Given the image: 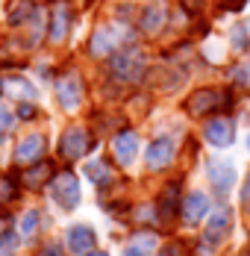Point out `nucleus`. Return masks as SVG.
I'll return each mask as SVG.
<instances>
[{
    "instance_id": "obj_1",
    "label": "nucleus",
    "mask_w": 250,
    "mask_h": 256,
    "mask_svg": "<svg viewBox=\"0 0 250 256\" xmlns=\"http://www.w3.org/2000/svg\"><path fill=\"white\" fill-rule=\"evenodd\" d=\"M109 74L121 82H138L148 74V59L138 48H124L109 56Z\"/></svg>"
},
{
    "instance_id": "obj_2",
    "label": "nucleus",
    "mask_w": 250,
    "mask_h": 256,
    "mask_svg": "<svg viewBox=\"0 0 250 256\" xmlns=\"http://www.w3.org/2000/svg\"><path fill=\"white\" fill-rule=\"evenodd\" d=\"M224 106H230V92H224V88H198L194 94H188L186 112L194 115V118H203V115L221 112Z\"/></svg>"
},
{
    "instance_id": "obj_3",
    "label": "nucleus",
    "mask_w": 250,
    "mask_h": 256,
    "mask_svg": "<svg viewBox=\"0 0 250 256\" xmlns=\"http://www.w3.org/2000/svg\"><path fill=\"white\" fill-rule=\"evenodd\" d=\"M92 150V132L86 127H68L59 138V156L68 159V162H76Z\"/></svg>"
},
{
    "instance_id": "obj_4",
    "label": "nucleus",
    "mask_w": 250,
    "mask_h": 256,
    "mask_svg": "<svg viewBox=\"0 0 250 256\" xmlns=\"http://www.w3.org/2000/svg\"><path fill=\"white\" fill-rule=\"evenodd\" d=\"M50 192H53V200L62 206L65 212H71L80 206V182L71 171H62L50 180Z\"/></svg>"
},
{
    "instance_id": "obj_5",
    "label": "nucleus",
    "mask_w": 250,
    "mask_h": 256,
    "mask_svg": "<svg viewBox=\"0 0 250 256\" xmlns=\"http://www.w3.org/2000/svg\"><path fill=\"white\" fill-rule=\"evenodd\" d=\"M56 98H59V106L65 112L80 109V103H82V80H80L76 71H68V74L59 77V82H56Z\"/></svg>"
},
{
    "instance_id": "obj_6",
    "label": "nucleus",
    "mask_w": 250,
    "mask_h": 256,
    "mask_svg": "<svg viewBox=\"0 0 250 256\" xmlns=\"http://www.w3.org/2000/svg\"><path fill=\"white\" fill-rule=\"evenodd\" d=\"M176 156V142L174 138H156L150 142L144 150V168L148 171H165Z\"/></svg>"
},
{
    "instance_id": "obj_7",
    "label": "nucleus",
    "mask_w": 250,
    "mask_h": 256,
    "mask_svg": "<svg viewBox=\"0 0 250 256\" xmlns=\"http://www.w3.org/2000/svg\"><path fill=\"white\" fill-rule=\"evenodd\" d=\"M121 42H124V32L118 26H98L94 36H92V42H88V50L98 59H106V56H112L121 48Z\"/></svg>"
},
{
    "instance_id": "obj_8",
    "label": "nucleus",
    "mask_w": 250,
    "mask_h": 256,
    "mask_svg": "<svg viewBox=\"0 0 250 256\" xmlns=\"http://www.w3.org/2000/svg\"><path fill=\"white\" fill-rule=\"evenodd\" d=\"M206 174H209V182H212L215 194L226 198L230 188H232V182H236V168L226 159H209L206 162Z\"/></svg>"
},
{
    "instance_id": "obj_9",
    "label": "nucleus",
    "mask_w": 250,
    "mask_h": 256,
    "mask_svg": "<svg viewBox=\"0 0 250 256\" xmlns=\"http://www.w3.org/2000/svg\"><path fill=\"white\" fill-rule=\"evenodd\" d=\"M230 224H232V212H230V206L215 209L212 218L206 221L203 238H206L209 244H221V242H226V236H230Z\"/></svg>"
},
{
    "instance_id": "obj_10",
    "label": "nucleus",
    "mask_w": 250,
    "mask_h": 256,
    "mask_svg": "<svg viewBox=\"0 0 250 256\" xmlns=\"http://www.w3.org/2000/svg\"><path fill=\"white\" fill-rule=\"evenodd\" d=\"M203 138L215 148H230L232 138H236V124L232 118H212L206 127H203Z\"/></svg>"
},
{
    "instance_id": "obj_11",
    "label": "nucleus",
    "mask_w": 250,
    "mask_h": 256,
    "mask_svg": "<svg viewBox=\"0 0 250 256\" xmlns=\"http://www.w3.org/2000/svg\"><path fill=\"white\" fill-rule=\"evenodd\" d=\"M71 32V9L68 3H56L50 9V26H48V38L53 44H62Z\"/></svg>"
},
{
    "instance_id": "obj_12",
    "label": "nucleus",
    "mask_w": 250,
    "mask_h": 256,
    "mask_svg": "<svg viewBox=\"0 0 250 256\" xmlns=\"http://www.w3.org/2000/svg\"><path fill=\"white\" fill-rule=\"evenodd\" d=\"M180 215H182L186 224H200L203 215H209V194H203V192L186 194L182 204H180Z\"/></svg>"
},
{
    "instance_id": "obj_13",
    "label": "nucleus",
    "mask_w": 250,
    "mask_h": 256,
    "mask_svg": "<svg viewBox=\"0 0 250 256\" xmlns=\"http://www.w3.org/2000/svg\"><path fill=\"white\" fill-rule=\"evenodd\" d=\"M165 21H168V9H165V3H162V0H153V3H148V6L142 9L138 26H142V32L156 36V32H162Z\"/></svg>"
},
{
    "instance_id": "obj_14",
    "label": "nucleus",
    "mask_w": 250,
    "mask_h": 256,
    "mask_svg": "<svg viewBox=\"0 0 250 256\" xmlns=\"http://www.w3.org/2000/svg\"><path fill=\"white\" fill-rule=\"evenodd\" d=\"M94 244H98V236H94V230L88 227V224H74L71 230H68V250L71 254H92L94 250Z\"/></svg>"
},
{
    "instance_id": "obj_15",
    "label": "nucleus",
    "mask_w": 250,
    "mask_h": 256,
    "mask_svg": "<svg viewBox=\"0 0 250 256\" xmlns=\"http://www.w3.org/2000/svg\"><path fill=\"white\" fill-rule=\"evenodd\" d=\"M112 150H115V159L121 165H130L136 159V154H138V136L132 130H121L115 136V142H112Z\"/></svg>"
},
{
    "instance_id": "obj_16",
    "label": "nucleus",
    "mask_w": 250,
    "mask_h": 256,
    "mask_svg": "<svg viewBox=\"0 0 250 256\" xmlns=\"http://www.w3.org/2000/svg\"><path fill=\"white\" fill-rule=\"evenodd\" d=\"M176 212H180V182H168L156 200V218L171 221Z\"/></svg>"
},
{
    "instance_id": "obj_17",
    "label": "nucleus",
    "mask_w": 250,
    "mask_h": 256,
    "mask_svg": "<svg viewBox=\"0 0 250 256\" xmlns=\"http://www.w3.org/2000/svg\"><path fill=\"white\" fill-rule=\"evenodd\" d=\"M44 154V136H38V132H32V136H26L24 142L15 148V162H21V165H32V162H38Z\"/></svg>"
},
{
    "instance_id": "obj_18",
    "label": "nucleus",
    "mask_w": 250,
    "mask_h": 256,
    "mask_svg": "<svg viewBox=\"0 0 250 256\" xmlns=\"http://www.w3.org/2000/svg\"><path fill=\"white\" fill-rule=\"evenodd\" d=\"M36 18V3L32 0H9L6 6V21L12 26H26Z\"/></svg>"
},
{
    "instance_id": "obj_19",
    "label": "nucleus",
    "mask_w": 250,
    "mask_h": 256,
    "mask_svg": "<svg viewBox=\"0 0 250 256\" xmlns=\"http://www.w3.org/2000/svg\"><path fill=\"white\" fill-rule=\"evenodd\" d=\"M50 180H53V165L44 162V159H42V162H32L24 174H21V182H24L26 188H42Z\"/></svg>"
},
{
    "instance_id": "obj_20",
    "label": "nucleus",
    "mask_w": 250,
    "mask_h": 256,
    "mask_svg": "<svg viewBox=\"0 0 250 256\" xmlns=\"http://www.w3.org/2000/svg\"><path fill=\"white\" fill-rule=\"evenodd\" d=\"M86 177L94 186H109L115 180V171H112L109 159H92V162H86Z\"/></svg>"
},
{
    "instance_id": "obj_21",
    "label": "nucleus",
    "mask_w": 250,
    "mask_h": 256,
    "mask_svg": "<svg viewBox=\"0 0 250 256\" xmlns=\"http://www.w3.org/2000/svg\"><path fill=\"white\" fill-rule=\"evenodd\" d=\"M3 88L12 94V98H18V100H36V94H38V88L24 77H12V80H3Z\"/></svg>"
},
{
    "instance_id": "obj_22",
    "label": "nucleus",
    "mask_w": 250,
    "mask_h": 256,
    "mask_svg": "<svg viewBox=\"0 0 250 256\" xmlns=\"http://www.w3.org/2000/svg\"><path fill=\"white\" fill-rule=\"evenodd\" d=\"M156 250V236L153 232H136L132 242L126 244L124 256H150Z\"/></svg>"
},
{
    "instance_id": "obj_23",
    "label": "nucleus",
    "mask_w": 250,
    "mask_h": 256,
    "mask_svg": "<svg viewBox=\"0 0 250 256\" xmlns=\"http://www.w3.org/2000/svg\"><path fill=\"white\" fill-rule=\"evenodd\" d=\"M18 198V186L12 177H0V206H9Z\"/></svg>"
},
{
    "instance_id": "obj_24",
    "label": "nucleus",
    "mask_w": 250,
    "mask_h": 256,
    "mask_svg": "<svg viewBox=\"0 0 250 256\" xmlns=\"http://www.w3.org/2000/svg\"><path fill=\"white\" fill-rule=\"evenodd\" d=\"M36 230H38V209H30L24 218H21V236L24 238H32Z\"/></svg>"
},
{
    "instance_id": "obj_25",
    "label": "nucleus",
    "mask_w": 250,
    "mask_h": 256,
    "mask_svg": "<svg viewBox=\"0 0 250 256\" xmlns=\"http://www.w3.org/2000/svg\"><path fill=\"white\" fill-rule=\"evenodd\" d=\"M15 250H18V236L15 230H6L0 236V256H15Z\"/></svg>"
},
{
    "instance_id": "obj_26",
    "label": "nucleus",
    "mask_w": 250,
    "mask_h": 256,
    "mask_svg": "<svg viewBox=\"0 0 250 256\" xmlns=\"http://www.w3.org/2000/svg\"><path fill=\"white\" fill-rule=\"evenodd\" d=\"M12 127H15V115H12L6 106H0V142L12 132Z\"/></svg>"
},
{
    "instance_id": "obj_27",
    "label": "nucleus",
    "mask_w": 250,
    "mask_h": 256,
    "mask_svg": "<svg viewBox=\"0 0 250 256\" xmlns=\"http://www.w3.org/2000/svg\"><path fill=\"white\" fill-rule=\"evenodd\" d=\"M230 77L236 80V82H242V86H250V62L238 65V68H232V74H230Z\"/></svg>"
},
{
    "instance_id": "obj_28",
    "label": "nucleus",
    "mask_w": 250,
    "mask_h": 256,
    "mask_svg": "<svg viewBox=\"0 0 250 256\" xmlns=\"http://www.w3.org/2000/svg\"><path fill=\"white\" fill-rule=\"evenodd\" d=\"M38 256H65V254H62V244H59V242H48V244L38 250Z\"/></svg>"
},
{
    "instance_id": "obj_29",
    "label": "nucleus",
    "mask_w": 250,
    "mask_h": 256,
    "mask_svg": "<svg viewBox=\"0 0 250 256\" xmlns=\"http://www.w3.org/2000/svg\"><path fill=\"white\" fill-rule=\"evenodd\" d=\"M232 44H236L238 50L248 48V42H244V26H236V30H232Z\"/></svg>"
},
{
    "instance_id": "obj_30",
    "label": "nucleus",
    "mask_w": 250,
    "mask_h": 256,
    "mask_svg": "<svg viewBox=\"0 0 250 256\" xmlns=\"http://www.w3.org/2000/svg\"><path fill=\"white\" fill-rule=\"evenodd\" d=\"M36 112H38V109H36V106H32V103H21V106H18V115H21V118H24V121H30V118H36Z\"/></svg>"
},
{
    "instance_id": "obj_31",
    "label": "nucleus",
    "mask_w": 250,
    "mask_h": 256,
    "mask_svg": "<svg viewBox=\"0 0 250 256\" xmlns=\"http://www.w3.org/2000/svg\"><path fill=\"white\" fill-rule=\"evenodd\" d=\"M159 256H182V248H180V244H165V248L159 250Z\"/></svg>"
},
{
    "instance_id": "obj_32",
    "label": "nucleus",
    "mask_w": 250,
    "mask_h": 256,
    "mask_svg": "<svg viewBox=\"0 0 250 256\" xmlns=\"http://www.w3.org/2000/svg\"><path fill=\"white\" fill-rule=\"evenodd\" d=\"M242 206L250 212V174H248V182H244V188H242Z\"/></svg>"
},
{
    "instance_id": "obj_33",
    "label": "nucleus",
    "mask_w": 250,
    "mask_h": 256,
    "mask_svg": "<svg viewBox=\"0 0 250 256\" xmlns=\"http://www.w3.org/2000/svg\"><path fill=\"white\" fill-rule=\"evenodd\" d=\"M221 3H224L226 9H232V12H238V9H242V6H244L248 0H221Z\"/></svg>"
},
{
    "instance_id": "obj_34",
    "label": "nucleus",
    "mask_w": 250,
    "mask_h": 256,
    "mask_svg": "<svg viewBox=\"0 0 250 256\" xmlns=\"http://www.w3.org/2000/svg\"><path fill=\"white\" fill-rule=\"evenodd\" d=\"M86 256H109V254H100V250H92V254H86Z\"/></svg>"
},
{
    "instance_id": "obj_35",
    "label": "nucleus",
    "mask_w": 250,
    "mask_h": 256,
    "mask_svg": "<svg viewBox=\"0 0 250 256\" xmlns=\"http://www.w3.org/2000/svg\"><path fill=\"white\" fill-rule=\"evenodd\" d=\"M242 256H250V248H248V250H244V254H242Z\"/></svg>"
},
{
    "instance_id": "obj_36",
    "label": "nucleus",
    "mask_w": 250,
    "mask_h": 256,
    "mask_svg": "<svg viewBox=\"0 0 250 256\" xmlns=\"http://www.w3.org/2000/svg\"><path fill=\"white\" fill-rule=\"evenodd\" d=\"M0 92H3V80H0Z\"/></svg>"
},
{
    "instance_id": "obj_37",
    "label": "nucleus",
    "mask_w": 250,
    "mask_h": 256,
    "mask_svg": "<svg viewBox=\"0 0 250 256\" xmlns=\"http://www.w3.org/2000/svg\"><path fill=\"white\" fill-rule=\"evenodd\" d=\"M248 148H250V136H248Z\"/></svg>"
}]
</instances>
